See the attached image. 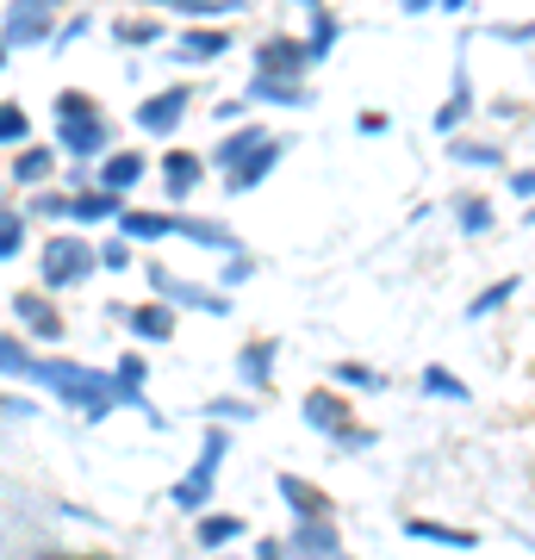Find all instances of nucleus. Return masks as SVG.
Wrapping results in <instances>:
<instances>
[{
    "label": "nucleus",
    "instance_id": "1",
    "mask_svg": "<svg viewBox=\"0 0 535 560\" xmlns=\"http://www.w3.org/2000/svg\"><path fill=\"white\" fill-rule=\"evenodd\" d=\"M32 386H44L50 399H57V405H69V411H81L88 423L113 418V411L125 405L119 381H113L106 368H81V361H62V355L32 361Z\"/></svg>",
    "mask_w": 535,
    "mask_h": 560
},
{
    "label": "nucleus",
    "instance_id": "2",
    "mask_svg": "<svg viewBox=\"0 0 535 560\" xmlns=\"http://www.w3.org/2000/svg\"><path fill=\"white\" fill-rule=\"evenodd\" d=\"M38 261H44V268H38L44 287L57 293V287H75V280L94 275V268H100V249H94L88 237H69V231H62V237L44 243V256H38Z\"/></svg>",
    "mask_w": 535,
    "mask_h": 560
},
{
    "label": "nucleus",
    "instance_id": "3",
    "mask_svg": "<svg viewBox=\"0 0 535 560\" xmlns=\"http://www.w3.org/2000/svg\"><path fill=\"white\" fill-rule=\"evenodd\" d=\"M57 143L69 150L75 162H94L106 156V143H113V125L100 119V106H75V113H57Z\"/></svg>",
    "mask_w": 535,
    "mask_h": 560
},
{
    "label": "nucleus",
    "instance_id": "4",
    "mask_svg": "<svg viewBox=\"0 0 535 560\" xmlns=\"http://www.w3.org/2000/svg\"><path fill=\"white\" fill-rule=\"evenodd\" d=\"M57 38V0H13L7 20H0V44L20 50V44H44Z\"/></svg>",
    "mask_w": 535,
    "mask_h": 560
},
{
    "label": "nucleus",
    "instance_id": "5",
    "mask_svg": "<svg viewBox=\"0 0 535 560\" xmlns=\"http://www.w3.org/2000/svg\"><path fill=\"white\" fill-rule=\"evenodd\" d=\"M305 69H317L312 44L293 38V32H268L256 44V75H287V81H305Z\"/></svg>",
    "mask_w": 535,
    "mask_h": 560
},
{
    "label": "nucleus",
    "instance_id": "6",
    "mask_svg": "<svg viewBox=\"0 0 535 560\" xmlns=\"http://www.w3.org/2000/svg\"><path fill=\"white\" fill-rule=\"evenodd\" d=\"M219 460H224V430H206V442H199V460L194 474L168 492V499L181 504V511H206V499H212V480H219Z\"/></svg>",
    "mask_w": 535,
    "mask_h": 560
},
{
    "label": "nucleus",
    "instance_id": "7",
    "mask_svg": "<svg viewBox=\"0 0 535 560\" xmlns=\"http://www.w3.org/2000/svg\"><path fill=\"white\" fill-rule=\"evenodd\" d=\"M143 275H150V293H156V300L194 305V312H212V318H231V300H224V293H212V287H194V280H175L162 261H150Z\"/></svg>",
    "mask_w": 535,
    "mask_h": 560
},
{
    "label": "nucleus",
    "instance_id": "8",
    "mask_svg": "<svg viewBox=\"0 0 535 560\" xmlns=\"http://www.w3.org/2000/svg\"><path fill=\"white\" fill-rule=\"evenodd\" d=\"M299 418H305V430H317V436L337 442L349 423H356V411H349V399H342V386H312L305 399H299Z\"/></svg>",
    "mask_w": 535,
    "mask_h": 560
},
{
    "label": "nucleus",
    "instance_id": "9",
    "mask_svg": "<svg viewBox=\"0 0 535 560\" xmlns=\"http://www.w3.org/2000/svg\"><path fill=\"white\" fill-rule=\"evenodd\" d=\"M187 113H194V88H187V81H175V88L150 94V101H143L131 119H138V131H150V138H168V131H175Z\"/></svg>",
    "mask_w": 535,
    "mask_h": 560
},
{
    "label": "nucleus",
    "instance_id": "10",
    "mask_svg": "<svg viewBox=\"0 0 535 560\" xmlns=\"http://www.w3.org/2000/svg\"><path fill=\"white\" fill-rule=\"evenodd\" d=\"M287 555L293 560H349V548H342V529L330 517H299L293 536H287Z\"/></svg>",
    "mask_w": 535,
    "mask_h": 560
},
{
    "label": "nucleus",
    "instance_id": "11",
    "mask_svg": "<svg viewBox=\"0 0 535 560\" xmlns=\"http://www.w3.org/2000/svg\"><path fill=\"white\" fill-rule=\"evenodd\" d=\"M13 318H20V330L32 342H57L62 337V312L50 293H13Z\"/></svg>",
    "mask_w": 535,
    "mask_h": 560
},
{
    "label": "nucleus",
    "instance_id": "12",
    "mask_svg": "<svg viewBox=\"0 0 535 560\" xmlns=\"http://www.w3.org/2000/svg\"><path fill=\"white\" fill-rule=\"evenodd\" d=\"M467 119H474V75H467V57H455V81H449V101L437 106V119H430V125H437L442 138H455V131H461Z\"/></svg>",
    "mask_w": 535,
    "mask_h": 560
},
{
    "label": "nucleus",
    "instance_id": "13",
    "mask_svg": "<svg viewBox=\"0 0 535 560\" xmlns=\"http://www.w3.org/2000/svg\"><path fill=\"white\" fill-rule=\"evenodd\" d=\"M243 101H249V106H287V113H299V106H312V88H305V81H287V75H256L249 88H243Z\"/></svg>",
    "mask_w": 535,
    "mask_h": 560
},
{
    "label": "nucleus",
    "instance_id": "14",
    "mask_svg": "<svg viewBox=\"0 0 535 560\" xmlns=\"http://www.w3.org/2000/svg\"><path fill=\"white\" fill-rule=\"evenodd\" d=\"M156 168H162V187H168V200H187L199 180H206V156H194V150H168Z\"/></svg>",
    "mask_w": 535,
    "mask_h": 560
},
{
    "label": "nucleus",
    "instance_id": "15",
    "mask_svg": "<svg viewBox=\"0 0 535 560\" xmlns=\"http://www.w3.org/2000/svg\"><path fill=\"white\" fill-rule=\"evenodd\" d=\"M143 168H150V162H143L138 150H106V162H100L94 187H106V194H131V187L143 180Z\"/></svg>",
    "mask_w": 535,
    "mask_h": 560
},
{
    "label": "nucleus",
    "instance_id": "16",
    "mask_svg": "<svg viewBox=\"0 0 535 560\" xmlns=\"http://www.w3.org/2000/svg\"><path fill=\"white\" fill-rule=\"evenodd\" d=\"M125 324H131V337L138 342H168L175 337V305L168 300H150V305H138V312H119Z\"/></svg>",
    "mask_w": 535,
    "mask_h": 560
},
{
    "label": "nucleus",
    "instance_id": "17",
    "mask_svg": "<svg viewBox=\"0 0 535 560\" xmlns=\"http://www.w3.org/2000/svg\"><path fill=\"white\" fill-rule=\"evenodd\" d=\"M280 156H287V143L268 138V143L256 150V156L243 162V168H231V175H224V187H231V194H249V187H261V180L275 175V162H280Z\"/></svg>",
    "mask_w": 535,
    "mask_h": 560
},
{
    "label": "nucleus",
    "instance_id": "18",
    "mask_svg": "<svg viewBox=\"0 0 535 560\" xmlns=\"http://www.w3.org/2000/svg\"><path fill=\"white\" fill-rule=\"evenodd\" d=\"M224 50H231V32H219V25H212V32L194 25V32H181V38H175V57L187 62V69H194V62H219Z\"/></svg>",
    "mask_w": 535,
    "mask_h": 560
},
{
    "label": "nucleus",
    "instance_id": "19",
    "mask_svg": "<svg viewBox=\"0 0 535 560\" xmlns=\"http://www.w3.org/2000/svg\"><path fill=\"white\" fill-rule=\"evenodd\" d=\"M405 536H411V541H437V548H455V555H474V548H479L474 529H455V523H430V517H405Z\"/></svg>",
    "mask_w": 535,
    "mask_h": 560
},
{
    "label": "nucleus",
    "instance_id": "20",
    "mask_svg": "<svg viewBox=\"0 0 535 560\" xmlns=\"http://www.w3.org/2000/svg\"><path fill=\"white\" fill-rule=\"evenodd\" d=\"M261 143H268V125H256V119L237 125V131H231V138L219 143V150H212V168H243V162H249V156L261 150Z\"/></svg>",
    "mask_w": 535,
    "mask_h": 560
},
{
    "label": "nucleus",
    "instance_id": "21",
    "mask_svg": "<svg viewBox=\"0 0 535 560\" xmlns=\"http://www.w3.org/2000/svg\"><path fill=\"white\" fill-rule=\"evenodd\" d=\"M275 355H280V349H275L268 337L249 342V349L237 355V381L249 386V393H268V381H275Z\"/></svg>",
    "mask_w": 535,
    "mask_h": 560
},
{
    "label": "nucleus",
    "instance_id": "22",
    "mask_svg": "<svg viewBox=\"0 0 535 560\" xmlns=\"http://www.w3.org/2000/svg\"><path fill=\"white\" fill-rule=\"evenodd\" d=\"M119 237H131V243L175 237V212H131V206H125V212H119Z\"/></svg>",
    "mask_w": 535,
    "mask_h": 560
},
{
    "label": "nucleus",
    "instance_id": "23",
    "mask_svg": "<svg viewBox=\"0 0 535 560\" xmlns=\"http://www.w3.org/2000/svg\"><path fill=\"white\" fill-rule=\"evenodd\" d=\"M7 175L20 180V187H44V180L57 175V150H38V143H20V156H13V168Z\"/></svg>",
    "mask_w": 535,
    "mask_h": 560
},
{
    "label": "nucleus",
    "instance_id": "24",
    "mask_svg": "<svg viewBox=\"0 0 535 560\" xmlns=\"http://www.w3.org/2000/svg\"><path fill=\"white\" fill-rule=\"evenodd\" d=\"M516 287H523V280H516V275L492 280V287H479L474 300H467V312H461V318H467V324H486V318H492V312H504V305L516 300Z\"/></svg>",
    "mask_w": 535,
    "mask_h": 560
},
{
    "label": "nucleus",
    "instance_id": "25",
    "mask_svg": "<svg viewBox=\"0 0 535 560\" xmlns=\"http://www.w3.org/2000/svg\"><path fill=\"white\" fill-rule=\"evenodd\" d=\"M275 492H280L287 504H293V517H330V499H324L317 486H305L299 474H280V480H275Z\"/></svg>",
    "mask_w": 535,
    "mask_h": 560
},
{
    "label": "nucleus",
    "instance_id": "26",
    "mask_svg": "<svg viewBox=\"0 0 535 560\" xmlns=\"http://www.w3.org/2000/svg\"><path fill=\"white\" fill-rule=\"evenodd\" d=\"M175 237L199 243V249H224V256H237V237H231L224 224H212V219H181L175 212Z\"/></svg>",
    "mask_w": 535,
    "mask_h": 560
},
{
    "label": "nucleus",
    "instance_id": "27",
    "mask_svg": "<svg viewBox=\"0 0 535 560\" xmlns=\"http://www.w3.org/2000/svg\"><path fill=\"white\" fill-rule=\"evenodd\" d=\"M125 212V194H106V187H88V194H75V219L81 224H106Z\"/></svg>",
    "mask_w": 535,
    "mask_h": 560
},
{
    "label": "nucleus",
    "instance_id": "28",
    "mask_svg": "<svg viewBox=\"0 0 535 560\" xmlns=\"http://www.w3.org/2000/svg\"><path fill=\"white\" fill-rule=\"evenodd\" d=\"M455 224H461V237H486V231H492V200H486V194H461Z\"/></svg>",
    "mask_w": 535,
    "mask_h": 560
},
{
    "label": "nucleus",
    "instance_id": "29",
    "mask_svg": "<svg viewBox=\"0 0 535 560\" xmlns=\"http://www.w3.org/2000/svg\"><path fill=\"white\" fill-rule=\"evenodd\" d=\"M305 44H312V57H317V62H324V57H330V50L342 44V20L330 13V7H317V13H312V38H305Z\"/></svg>",
    "mask_w": 535,
    "mask_h": 560
},
{
    "label": "nucleus",
    "instance_id": "30",
    "mask_svg": "<svg viewBox=\"0 0 535 560\" xmlns=\"http://www.w3.org/2000/svg\"><path fill=\"white\" fill-rule=\"evenodd\" d=\"M449 156L455 162H467V168H498V162H504V150H498V143H474V138H449Z\"/></svg>",
    "mask_w": 535,
    "mask_h": 560
},
{
    "label": "nucleus",
    "instance_id": "31",
    "mask_svg": "<svg viewBox=\"0 0 535 560\" xmlns=\"http://www.w3.org/2000/svg\"><path fill=\"white\" fill-rule=\"evenodd\" d=\"M330 386H342V393H349V386H356V393H380L386 381H380L368 361H337V368H330Z\"/></svg>",
    "mask_w": 535,
    "mask_h": 560
},
{
    "label": "nucleus",
    "instance_id": "32",
    "mask_svg": "<svg viewBox=\"0 0 535 560\" xmlns=\"http://www.w3.org/2000/svg\"><path fill=\"white\" fill-rule=\"evenodd\" d=\"M249 523L243 517H199V548H231Z\"/></svg>",
    "mask_w": 535,
    "mask_h": 560
},
{
    "label": "nucleus",
    "instance_id": "33",
    "mask_svg": "<svg viewBox=\"0 0 535 560\" xmlns=\"http://www.w3.org/2000/svg\"><path fill=\"white\" fill-rule=\"evenodd\" d=\"M0 374L7 381H32V349L20 337H0Z\"/></svg>",
    "mask_w": 535,
    "mask_h": 560
},
{
    "label": "nucleus",
    "instance_id": "34",
    "mask_svg": "<svg viewBox=\"0 0 535 560\" xmlns=\"http://www.w3.org/2000/svg\"><path fill=\"white\" fill-rule=\"evenodd\" d=\"M150 7H168V13H187V20H219V13H237V0H150Z\"/></svg>",
    "mask_w": 535,
    "mask_h": 560
},
{
    "label": "nucleus",
    "instance_id": "35",
    "mask_svg": "<svg viewBox=\"0 0 535 560\" xmlns=\"http://www.w3.org/2000/svg\"><path fill=\"white\" fill-rule=\"evenodd\" d=\"M32 219H75V194H57V187H38V200H32Z\"/></svg>",
    "mask_w": 535,
    "mask_h": 560
},
{
    "label": "nucleus",
    "instance_id": "36",
    "mask_svg": "<svg viewBox=\"0 0 535 560\" xmlns=\"http://www.w3.org/2000/svg\"><path fill=\"white\" fill-rule=\"evenodd\" d=\"M423 393H430V399H449V405H467V386H461L449 368H423Z\"/></svg>",
    "mask_w": 535,
    "mask_h": 560
},
{
    "label": "nucleus",
    "instance_id": "37",
    "mask_svg": "<svg viewBox=\"0 0 535 560\" xmlns=\"http://www.w3.org/2000/svg\"><path fill=\"white\" fill-rule=\"evenodd\" d=\"M25 138H32V119H25V106L0 101V143H13V150H20Z\"/></svg>",
    "mask_w": 535,
    "mask_h": 560
},
{
    "label": "nucleus",
    "instance_id": "38",
    "mask_svg": "<svg viewBox=\"0 0 535 560\" xmlns=\"http://www.w3.org/2000/svg\"><path fill=\"white\" fill-rule=\"evenodd\" d=\"M113 38L131 44V50H138V44H162V20H119L113 25Z\"/></svg>",
    "mask_w": 535,
    "mask_h": 560
},
{
    "label": "nucleus",
    "instance_id": "39",
    "mask_svg": "<svg viewBox=\"0 0 535 560\" xmlns=\"http://www.w3.org/2000/svg\"><path fill=\"white\" fill-rule=\"evenodd\" d=\"M25 249V212H0V261H13Z\"/></svg>",
    "mask_w": 535,
    "mask_h": 560
},
{
    "label": "nucleus",
    "instance_id": "40",
    "mask_svg": "<svg viewBox=\"0 0 535 560\" xmlns=\"http://www.w3.org/2000/svg\"><path fill=\"white\" fill-rule=\"evenodd\" d=\"M206 418L243 423V418H256V399H206Z\"/></svg>",
    "mask_w": 535,
    "mask_h": 560
},
{
    "label": "nucleus",
    "instance_id": "41",
    "mask_svg": "<svg viewBox=\"0 0 535 560\" xmlns=\"http://www.w3.org/2000/svg\"><path fill=\"white\" fill-rule=\"evenodd\" d=\"M100 268H106V275H125V268H131V237L106 243V249H100Z\"/></svg>",
    "mask_w": 535,
    "mask_h": 560
},
{
    "label": "nucleus",
    "instance_id": "42",
    "mask_svg": "<svg viewBox=\"0 0 535 560\" xmlns=\"http://www.w3.org/2000/svg\"><path fill=\"white\" fill-rule=\"evenodd\" d=\"M337 448H342V455H368V448H374V430H361V423H349V430L337 436Z\"/></svg>",
    "mask_w": 535,
    "mask_h": 560
},
{
    "label": "nucleus",
    "instance_id": "43",
    "mask_svg": "<svg viewBox=\"0 0 535 560\" xmlns=\"http://www.w3.org/2000/svg\"><path fill=\"white\" fill-rule=\"evenodd\" d=\"M249 275H256V256H243V249H237V256H231V268H224V287H243Z\"/></svg>",
    "mask_w": 535,
    "mask_h": 560
},
{
    "label": "nucleus",
    "instance_id": "44",
    "mask_svg": "<svg viewBox=\"0 0 535 560\" xmlns=\"http://www.w3.org/2000/svg\"><path fill=\"white\" fill-rule=\"evenodd\" d=\"M504 187H511L516 200H535V168H516V175L504 180Z\"/></svg>",
    "mask_w": 535,
    "mask_h": 560
},
{
    "label": "nucleus",
    "instance_id": "45",
    "mask_svg": "<svg viewBox=\"0 0 535 560\" xmlns=\"http://www.w3.org/2000/svg\"><path fill=\"white\" fill-rule=\"evenodd\" d=\"M492 38H504V44H530V38H535V25H498Z\"/></svg>",
    "mask_w": 535,
    "mask_h": 560
},
{
    "label": "nucleus",
    "instance_id": "46",
    "mask_svg": "<svg viewBox=\"0 0 535 560\" xmlns=\"http://www.w3.org/2000/svg\"><path fill=\"white\" fill-rule=\"evenodd\" d=\"M256 560H293V555H287V541H256Z\"/></svg>",
    "mask_w": 535,
    "mask_h": 560
},
{
    "label": "nucleus",
    "instance_id": "47",
    "mask_svg": "<svg viewBox=\"0 0 535 560\" xmlns=\"http://www.w3.org/2000/svg\"><path fill=\"white\" fill-rule=\"evenodd\" d=\"M386 125H393V119H386V113H361V131H368V138H380Z\"/></svg>",
    "mask_w": 535,
    "mask_h": 560
},
{
    "label": "nucleus",
    "instance_id": "48",
    "mask_svg": "<svg viewBox=\"0 0 535 560\" xmlns=\"http://www.w3.org/2000/svg\"><path fill=\"white\" fill-rule=\"evenodd\" d=\"M398 7H405V13H411V20H417V13H430L437 0H398Z\"/></svg>",
    "mask_w": 535,
    "mask_h": 560
},
{
    "label": "nucleus",
    "instance_id": "49",
    "mask_svg": "<svg viewBox=\"0 0 535 560\" xmlns=\"http://www.w3.org/2000/svg\"><path fill=\"white\" fill-rule=\"evenodd\" d=\"M442 13H467V0H437Z\"/></svg>",
    "mask_w": 535,
    "mask_h": 560
},
{
    "label": "nucleus",
    "instance_id": "50",
    "mask_svg": "<svg viewBox=\"0 0 535 560\" xmlns=\"http://www.w3.org/2000/svg\"><path fill=\"white\" fill-rule=\"evenodd\" d=\"M293 7H305V13H317V7H324V0H293Z\"/></svg>",
    "mask_w": 535,
    "mask_h": 560
},
{
    "label": "nucleus",
    "instance_id": "51",
    "mask_svg": "<svg viewBox=\"0 0 535 560\" xmlns=\"http://www.w3.org/2000/svg\"><path fill=\"white\" fill-rule=\"evenodd\" d=\"M523 224H535V200H530V219H523Z\"/></svg>",
    "mask_w": 535,
    "mask_h": 560
},
{
    "label": "nucleus",
    "instance_id": "52",
    "mask_svg": "<svg viewBox=\"0 0 535 560\" xmlns=\"http://www.w3.org/2000/svg\"><path fill=\"white\" fill-rule=\"evenodd\" d=\"M0 62H7V44H0Z\"/></svg>",
    "mask_w": 535,
    "mask_h": 560
}]
</instances>
